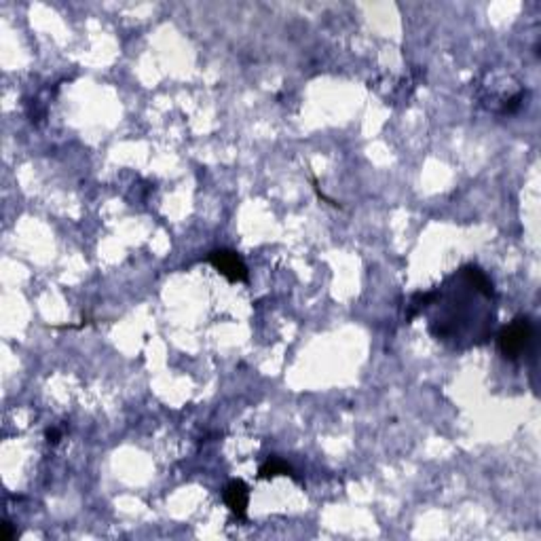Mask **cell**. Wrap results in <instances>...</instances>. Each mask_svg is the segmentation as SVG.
<instances>
[{
	"label": "cell",
	"instance_id": "cell-3",
	"mask_svg": "<svg viewBox=\"0 0 541 541\" xmlns=\"http://www.w3.org/2000/svg\"><path fill=\"white\" fill-rule=\"evenodd\" d=\"M224 503L231 510L233 516L246 518L248 516V503H250V489L244 480H231L224 489Z\"/></svg>",
	"mask_w": 541,
	"mask_h": 541
},
{
	"label": "cell",
	"instance_id": "cell-5",
	"mask_svg": "<svg viewBox=\"0 0 541 541\" xmlns=\"http://www.w3.org/2000/svg\"><path fill=\"white\" fill-rule=\"evenodd\" d=\"M277 476H290V478H294V480L298 482L294 469H292L283 459H279V457H269V459L261 465L258 478H261V480H273V478H277Z\"/></svg>",
	"mask_w": 541,
	"mask_h": 541
},
{
	"label": "cell",
	"instance_id": "cell-7",
	"mask_svg": "<svg viewBox=\"0 0 541 541\" xmlns=\"http://www.w3.org/2000/svg\"><path fill=\"white\" fill-rule=\"evenodd\" d=\"M45 438H47V442L49 444H57L59 442V438H62V431L59 429H47V433H45Z\"/></svg>",
	"mask_w": 541,
	"mask_h": 541
},
{
	"label": "cell",
	"instance_id": "cell-4",
	"mask_svg": "<svg viewBox=\"0 0 541 541\" xmlns=\"http://www.w3.org/2000/svg\"><path fill=\"white\" fill-rule=\"evenodd\" d=\"M461 277L476 290V292H480V294H484V296H493V281L486 277V273L480 269V267H474V265H467V267H463L461 269Z\"/></svg>",
	"mask_w": 541,
	"mask_h": 541
},
{
	"label": "cell",
	"instance_id": "cell-1",
	"mask_svg": "<svg viewBox=\"0 0 541 541\" xmlns=\"http://www.w3.org/2000/svg\"><path fill=\"white\" fill-rule=\"evenodd\" d=\"M533 338V324L529 317H516L512 324H508L499 336H497V347L506 360H518L525 349L529 347Z\"/></svg>",
	"mask_w": 541,
	"mask_h": 541
},
{
	"label": "cell",
	"instance_id": "cell-2",
	"mask_svg": "<svg viewBox=\"0 0 541 541\" xmlns=\"http://www.w3.org/2000/svg\"><path fill=\"white\" fill-rule=\"evenodd\" d=\"M207 263L220 275H224L231 283H244L250 277V270L246 267V263L233 250H214V252L207 254Z\"/></svg>",
	"mask_w": 541,
	"mask_h": 541
},
{
	"label": "cell",
	"instance_id": "cell-6",
	"mask_svg": "<svg viewBox=\"0 0 541 541\" xmlns=\"http://www.w3.org/2000/svg\"><path fill=\"white\" fill-rule=\"evenodd\" d=\"M15 535H17V533H15L13 525H11L8 520H4V523L0 525V541H11Z\"/></svg>",
	"mask_w": 541,
	"mask_h": 541
}]
</instances>
